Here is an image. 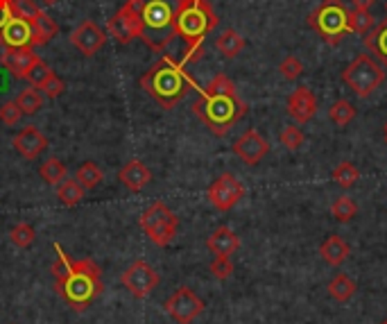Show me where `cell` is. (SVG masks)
Wrapping results in <instances>:
<instances>
[{
	"label": "cell",
	"mask_w": 387,
	"mask_h": 324,
	"mask_svg": "<svg viewBox=\"0 0 387 324\" xmlns=\"http://www.w3.org/2000/svg\"><path fill=\"white\" fill-rule=\"evenodd\" d=\"M319 254H322V259L328 265L337 268V265H342L346 259H349L351 247H349V243H346L342 236H328L326 241L322 243V247H319Z\"/></svg>",
	"instance_id": "cell-22"
},
{
	"label": "cell",
	"mask_w": 387,
	"mask_h": 324,
	"mask_svg": "<svg viewBox=\"0 0 387 324\" xmlns=\"http://www.w3.org/2000/svg\"><path fill=\"white\" fill-rule=\"evenodd\" d=\"M139 84L163 109H172L177 102H181L183 95L195 87L192 78L183 71V64L175 62L172 57H163L152 69L145 71Z\"/></svg>",
	"instance_id": "cell-4"
},
{
	"label": "cell",
	"mask_w": 387,
	"mask_h": 324,
	"mask_svg": "<svg viewBox=\"0 0 387 324\" xmlns=\"http://www.w3.org/2000/svg\"><path fill=\"white\" fill-rule=\"evenodd\" d=\"M279 73L283 75V80H288V82H293V80H297L299 75L304 73V64L297 59L295 55H288L286 59L281 62V66H279Z\"/></svg>",
	"instance_id": "cell-37"
},
{
	"label": "cell",
	"mask_w": 387,
	"mask_h": 324,
	"mask_svg": "<svg viewBox=\"0 0 387 324\" xmlns=\"http://www.w3.org/2000/svg\"><path fill=\"white\" fill-rule=\"evenodd\" d=\"M220 18L209 0H181L175 18V34L186 43L181 64H195L204 57V39L216 30Z\"/></svg>",
	"instance_id": "cell-3"
},
{
	"label": "cell",
	"mask_w": 387,
	"mask_h": 324,
	"mask_svg": "<svg viewBox=\"0 0 387 324\" xmlns=\"http://www.w3.org/2000/svg\"><path fill=\"white\" fill-rule=\"evenodd\" d=\"M16 104H18V109H21L23 116H34L36 111L43 109V95L36 89H25L16 98Z\"/></svg>",
	"instance_id": "cell-29"
},
{
	"label": "cell",
	"mask_w": 387,
	"mask_h": 324,
	"mask_svg": "<svg viewBox=\"0 0 387 324\" xmlns=\"http://www.w3.org/2000/svg\"><path fill=\"white\" fill-rule=\"evenodd\" d=\"M141 230L148 234L150 241L157 247H168L175 241L177 230H179V218L168 209V204L154 202L148 211H143L141 216Z\"/></svg>",
	"instance_id": "cell-8"
},
{
	"label": "cell",
	"mask_w": 387,
	"mask_h": 324,
	"mask_svg": "<svg viewBox=\"0 0 387 324\" xmlns=\"http://www.w3.org/2000/svg\"><path fill=\"white\" fill-rule=\"evenodd\" d=\"M12 143H14V150H16L23 159H27V161H34L38 155H43V152L48 150V139H45L34 125L23 127V129L14 136Z\"/></svg>",
	"instance_id": "cell-17"
},
{
	"label": "cell",
	"mask_w": 387,
	"mask_h": 324,
	"mask_svg": "<svg viewBox=\"0 0 387 324\" xmlns=\"http://www.w3.org/2000/svg\"><path fill=\"white\" fill-rule=\"evenodd\" d=\"M84 193L86 190L82 188V184L77 182H73V179H69V182H64L57 186V199H59V202L64 204V206H77L84 199Z\"/></svg>",
	"instance_id": "cell-27"
},
{
	"label": "cell",
	"mask_w": 387,
	"mask_h": 324,
	"mask_svg": "<svg viewBox=\"0 0 387 324\" xmlns=\"http://www.w3.org/2000/svg\"><path fill=\"white\" fill-rule=\"evenodd\" d=\"M21 118H23V113H21V109H18L16 100H9L0 107V120H3L5 125H18V120Z\"/></svg>",
	"instance_id": "cell-39"
},
{
	"label": "cell",
	"mask_w": 387,
	"mask_h": 324,
	"mask_svg": "<svg viewBox=\"0 0 387 324\" xmlns=\"http://www.w3.org/2000/svg\"><path fill=\"white\" fill-rule=\"evenodd\" d=\"M12 16H14L12 0H0V32H3V27L7 25V21Z\"/></svg>",
	"instance_id": "cell-42"
},
{
	"label": "cell",
	"mask_w": 387,
	"mask_h": 324,
	"mask_svg": "<svg viewBox=\"0 0 387 324\" xmlns=\"http://www.w3.org/2000/svg\"><path fill=\"white\" fill-rule=\"evenodd\" d=\"M55 3H59V0H41V5H45V7H50Z\"/></svg>",
	"instance_id": "cell-44"
},
{
	"label": "cell",
	"mask_w": 387,
	"mask_h": 324,
	"mask_svg": "<svg viewBox=\"0 0 387 324\" xmlns=\"http://www.w3.org/2000/svg\"><path fill=\"white\" fill-rule=\"evenodd\" d=\"M385 9H387V5H385Z\"/></svg>",
	"instance_id": "cell-47"
},
{
	"label": "cell",
	"mask_w": 387,
	"mask_h": 324,
	"mask_svg": "<svg viewBox=\"0 0 387 324\" xmlns=\"http://www.w3.org/2000/svg\"><path fill=\"white\" fill-rule=\"evenodd\" d=\"M0 41L7 48H32V25L27 18L12 16L0 32Z\"/></svg>",
	"instance_id": "cell-18"
},
{
	"label": "cell",
	"mask_w": 387,
	"mask_h": 324,
	"mask_svg": "<svg viewBox=\"0 0 387 324\" xmlns=\"http://www.w3.org/2000/svg\"><path fill=\"white\" fill-rule=\"evenodd\" d=\"M12 9H14L16 16L27 18V21H30V18L38 12L34 0H12Z\"/></svg>",
	"instance_id": "cell-40"
},
{
	"label": "cell",
	"mask_w": 387,
	"mask_h": 324,
	"mask_svg": "<svg viewBox=\"0 0 387 324\" xmlns=\"http://www.w3.org/2000/svg\"><path fill=\"white\" fill-rule=\"evenodd\" d=\"M118 179H120V184L127 190H132V193H139V190H143L145 186L152 182V173H150V168L143 164V161L132 159V161H127V164L120 168Z\"/></svg>",
	"instance_id": "cell-19"
},
{
	"label": "cell",
	"mask_w": 387,
	"mask_h": 324,
	"mask_svg": "<svg viewBox=\"0 0 387 324\" xmlns=\"http://www.w3.org/2000/svg\"><path fill=\"white\" fill-rule=\"evenodd\" d=\"M75 179L82 184L84 190H93V188H98L100 182H102V170H100L98 164H93V161H84V164L77 168Z\"/></svg>",
	"instance_id": "cell-28"
},
{
	"label": "cell",
	"mask_w": 387,
	"mask_h": 324,
	"mask_svg": "<svg viewBox=\"0 0 387 324\" xmlns=\"http://www.w3.org/2000/svg\"><path fill=\"white\" fill-rule=\"evenodd\" d=\"M181 0H143L139 39L154 52H163L175 39V18Z\"/></svg>",
	"instance_id": "cell-5"
},
{
	"label": "cell",
	"mask_w": 387,
	"mask_h": 324,
	"mask_svg": "<svg viewBox=\"0 0 387 324\" xmlns=\"http://www.w3.org/2000/svg\"><path fill=\"white\" fill-rule=\"evenodd\" d=\"M30 25H32V48L45 45L52 36L59 34V25L55 23V18H50L41 9L30 18Z\"/></svg>",
	"instance_id": "cell-21"
},
{
	"label": "cell",
	"mask_w": 387,
	"mask_h": 324,
	"mask_svg": "<svg viewBox=\"0 0 387 324\" xmlns=\"http://www.w3.org/2000/svg\"><path fill=\"white\" fill-rule=\"evenodd\" d=\"M206 195H209V202L216 206L218 211H231V209L245 197V186L236 175L222 173L216 182L209 186Z\"/></svg>",
	"instance_id": "cell-11"
},
{
	"label": "cell",
	"mask_w": 387,
	"mask_h": 324,
	"mask_svg": "<svg viewBox=\"0 0 387 324\" xmlns=\"http://www.w3.org/2000/svg\"><path fill=\"white\" fill-rule=\"evenodd\" d=\"M356 213H358V206H356V202L349 195L337 197L335 202L331 204V216L335 218V220H340V223H349Z\"/></svg>",
	"instance_id": "cell-32"
},
{
	"label": "cell",
	"mask_w": 387,
	"mask_h": 324,
	"mask_svg": "<svg viewBox=\"0 0 387 324\" xmlns=\"http://www.w3.org/2000/svg\"><path fill=\"white\" fill-rule=\"evenodd\" d=\"M57 261L52 263V279L59 295L66 300L69 307L75 311H84L89 304H93L104 290L102 272L91 259L71 261V256L62 250V245L55 243Z\"/></svg>",
	"instance_id": "cell-1"
},
{
	"label": "cell",
	"mask_w": 387,
	"mask_h": 324,
	"mask_svg": "<svg viewBox=\"0 0 387 324\" xmlns=\"http://www.w3.org/2000/svg\"><path fill=\"white\" fill-rule=\"evenodd\" d=\"M308 23L328 45H337L344 39V34L349 32V27H346L349 12L342 5V0H324L311 14Z\"/></svg>",
	"instance_id": "cell-6"
},
{
	"label": "cell",
	"mask_w": 387,
	"mask_h": 324,
	"mask_svg": "<svg viewBox=\"0 0 387 324\" xmlns=\"http://www.w3.org/2000/svg\"><path fill=\"white\" fill-rule=\"evenodd\" d=\"M41 59L36 52H34V48H5V52H3V69L12 75V78L16 80H25L27 78V73H30L32 66Z\"/></svg>",
	"instance_id": "cell-14"
},
{
	"label": "cell",
	"mask_w": 387,
	"mask_h": 324,
	"mask_svg": "<svg viewBox=\"0 0 387 324\" xmlns=\"http://www.w3.org/2000/svg\"><path fill=\"white\" fill-rule=\"evenodd\" d=\"M286 109H288L290 116H293L299 122V125H304V122H308L317 113V98H315V93L308 89V87L295 89L293 93L288 95Z\"/></svg>",
	"instance_id": "cell-16"
},
{
	"label": "cell",
	"mask_w": 387,
	"mask_h": 324,
	"mask_svg": "<svg viewBox=\"0 0 387 324\" xmlns=\"http://www.w3.org/2000/svg\"><path fill=\"white\" fill-rule=\"evenodd\" d=\"M104 41H106L104 32L98 27V23H93V21H82L71 34V43L84 57H93L104 45Z\"/></svg>",
	"instance_id": "cell-15"
},
{
	"label": "cell",
	"mask_w": 387,
	"mask_h": 324,
	"mask_svg": "<svg viewBox=\"0 0 387 324\" xmlns=\"http://www.w3.org/2000/svg\"><path fill=\"white\" fill-rule=\"evenodd\" d=\"M381 324H387V320H383V322H381Z\"/></svg>",
	"instance_id": "cell-46"
},
{
	"label": "cell",
	"mask_w": 387,
	"mask_h": 324,
	"mask_svg": "<svg viewBox=\"0 0 387 324\" xmlns=\"http://www.w3.org/2000/svg\"><path fill=\"white\" fill-rule=\"evenodd\" d=\"M269 152V143L258 134L256 129H247L240 134L234 143V155L243 159L247 166H256L263 161V157Z\"/></svg>",
	"instance_id": "cell-13"
},
{
	"label": "cell",
	"mask_w": 387,
	"mask_h": 324,
	"mask_svg": "<svg viewBox=\"0 0 387 324\" xmlns=\"http://www.w3.org/2000/svg\"><path fill=\"white\" fill-rule=\"evenodd\" d=\"M349 32H356V34H367L374 27V16L370 12H360V9H353L349 12Z\"/></svg>",
	"instance_id": "cell-34"
},
{
	"label": "cell",
	"mask_w": 387,
	"mask_h": 324,
	"mask_svg": "<svg viewBox=\"0 0 387 324\" xmlns=\"http://www.w3.org/2000/svg\"><path fill=\"white\" fill-rule=\"evenodd\" d=\"M192 113L204 122L211 134L225 136L247 113V104L240 100L236 84L225 73H218L192 102Z\"/></svg>",
	"instance_id": "cell-2"
},
{
	"label": "cell",
	"mask_w": 387,
	"mask_h": 324,
	"mask_svg": "<svg viewBox=\"0 0 387 324\" xmlns=\"http://www.w3.org/2000/svg\"><path fill=\"white\" fill-rule=\"evenodd\" d=\"M64 89H66L64 80H62V78H57V75L52 73L50 78H48V82H45L38 91H43V93L48 95V98H59V95L64 93Z\"/></svg>",
	"instance_id": "cell-41"
},
{
	"label": "cell",
	"mask_w": 387,
	"mask_h": 324,
	"mask_svg": "<svg viewBox=\"0 0 387 324\" xmlns=\"http://www.w3.org/2000/svg\"><path fill=\"white\" fill-rule=\"evenodd\" d=\"M328 118H331L337 127H344L349 125V122L356 118V109L351 102L346 100H337L335 104H331V109H328Z\"/></svg>",
	"instance_id": "cell-31"
},
{
	"label": "cell",
	"mask_w": 387,
	"mask_h": 324,
	"mask_svg": "<svg viewBox=\"0 0 387 324\" xmlns=\"http://www.w3.org/2000/svg\"><path fill=\"white\" fill-rule=\"evenodd\" d=\"M206 247L211 250V254H216V256H231L240 247V238L236 236L234 230H229V227H218V230L206 238Z\"/></svg>",
	"instance_id": "cell-20"
},
{
	"label": "cell",
	"mask_w": 387,
	"mask_h": 324,
	"mask_svg": "<svg viewBox=\"0 0 387 324\" xmlns=\"http://www.w3.org/2000/svg\"><path fill=\"white\" fill-rule=\"evenodd\" d=\"M120 283L134 295V297L143 300V297H148V295L159 286V274L148 261L139 259L120 274Z\"/></svg>",
	"instance_id": "cell-12"
},
{
	"label": "cell",
	"mask_w": 387,
	"mask_h": 324,
	"mask_svg": "<svg viewBox=\"0 0 387 324\" xmlns=\"http://www.w3.org/2000/svg\"><path fill=\"white\" fill-rule=\"evenodd\" d=\"M385 143H387V122H385Z\"/></svg>",
	"instance_id": "cell-45"
},
{
	"label": "cell",
	"mask_w": 387,
	"mask_h": 324,
	"mask_svg": "<svg viewBox=\"0 0 387 324\" xmlns=\"http://www.w3.org/2000/svg\"><path fill=\"white\" fill-rule=\"evenodd\" d=\"M358 290V286L351 277H346V274H335V277L331 279V283H328V295L335 300V302H349L353 295Z\"/></svg>",
	"instance_id": "cell-25"
},
{
	"label": "cell",
	"mask_w": 387,
	"mask_h": 324,
	"mask_svg": "<svg viewBox=\"0 0 387 324\" xmlns=\"http://www.w3.org/2000/svg\"><path fill=\"white\" fill-rule=\"evenodd\" d=\"M365 48L370 50L372 55H376L381 59V64L387 69V18L374 30L367 32L365 36Z\"/></svg>",
	"instance_id": "cell-23"
},
{
	"label": "cell",
	"mask_w": 387,
	"mask_h": 324,
	"mask_svg": "<svg viewBox=\"0 0 387 324\" xmlns=\"http://www.w3.org/2000/svg\"><path fill=\"white\" fill-rule=\"evenodd\" d=\"M216 48L220 50L222 57H227V59H234V57H238L240 52H243L245 39L236 30H225V32L218 36Z\"/></svg>",
	"instance_id": "cell-24"
},
{
	"label": "cell",
	"mask_w": 387,
	"mask_h": 324,
	"mask_svg": "<svg viewBox=\"0 0 387 324\" xmlns=\"http://www.w3.org/2000/svg\"><path fill=\"white\" fill-rule=\"evenodd\" d=\"M163 309H166V313L177 324H190L204 313V302H202L188 286H181V288H177L166 300Z\"/></svg>",
	"instance_id": "cell-10"
},
{
	"label": "cell",
	"mask_w": 387,
	"mask_h": 324,
	"mask_svg": "<svg viewBox=\"0 0 387 324\" xmlns=\"http://www.w3.org/2000/svg\"><path fill=\"white\" fill-rule=\"evenodd\" d=\"M331 177L340 188H351L353 184H358V179H360V170H358L353 164H349V161H344V164H340L333 170Z\"/></svg>",
	"instance_id": "cell-30"
},
{
	"label": "cell",
	"mask_w": 387,
	"mask_h": 324,
	"mask_svg": "<svg viewBox=\"0 0 387 324\" xmlns=\"http://www.w3.org/2000/svg\"><path fill=\"white\" fill-rule=\"evenodd\" d=\"M211 272H213V277L220 279V281H225L229 279L231 274H234V263H231L229 256H216L211 263Z\"/></svg>",
	"instance_id": "cell-38"
},
{
	"label": "cell",
	"mask_w": 387,
	"mask_h": 324,
	"mask_svg": "<svg viewBox=\"0 0 387 324\" xmlns=\"http://www.w3.org/2000/svg\"><path fill=\"white\" fill-rule=\"evenodd\" d=\"M376 0H353V9H360V12H370V7Z\"/></svg>",
	"instance_id": "cell-43"
},
{
	"label": "cell",
	"mask_w": 387,
	"mask_h": 324,
	"mask_svg": "<svg viewBox=\"0 0 387 324\" xmlns=\"http://www.w3.org/2000/svg\"><path fill=\"white\" fill-rule=\"evenodd\" d=\"M34 238H36L34 227L27 225V223H18L16 227H12V232H9V241H12L16 247H21V250L30 247L34 243Z\"/></svg>",
	"instance_id": "cell-33"
},
{
	"label": "cell",
	"mask_w": 387,
	"mask_h": 324,
	"mask_svg": "<svg viewBox=\"0 0 387 324\" xmlns=\"http://www.w3.org/2000/svg\"><path fill=\"white\" fill-rule=\"evenodd\" d=\"M279 139H281V143H283V146L288 148V150H299V148H302L304 146V132L302 129H299L297 125H288V127H283V132H281V136H279Z\"/></svg>",
	"instance_id": "cell-36"
},
{
	"label": "cell",
	"mask_w": 387,
	"mask_h": 324,
	"mask_svg": "<svg viewBox=\"0 0 387 324\" xmlns=\"http://www.w3.org/2000/svg\"><path fill=\"white\" fill-rule=\"evenodd\" d=\"M66 173H69L66 164L57 157H50L45 164H41V168H38V175H41V179L48 186H59L66 179Z\"/></svg>",
	"instance_id": "cell-26"
},
{
	"label": "cell",
	"mask_w": 387,
	"mask_h": 324,
	"mask_svg": "<svg viewBox=\"0 0 387 324\" xmlns=\"http://www.w3.org/2000/svg\"><path fill=\"white\" fill-rule=\"evenodd\" d=\"M141 5H143V0H127L118 12L109 18V34L118 43L127 45L141 36V18H139Z\"/></svg>",
	"instance_id": "cell-9"
},
{
	"label": "cell",
	"mask_w": 387,
	"mask_h": 324,
	"mask_svg": "<svg viewBox=\"0 0 387 324\" xmlns=\"http://www.w3.org/2000/svg\"><path fill=\"white\" fill-rule=\"evenodd\" d=\"M52 75V69L48 66L43 59H38L32 69H30V73H27V78H25V82H30V87L32 89H41L43 84L48 82V78Z\"/></svg>",
	"instance_id": "cell-35"
},
{
	"label": "cell",
	"mask_w": 387,
	"mask_h": 324,
	"mask_svg": "<svg viewBox=\"0 0 387 324\" xmlns=\"http://www.w3.org/2000/svg\"><path fill=\"white\" fill-rule=\"evenodd\" d=\"M342 80L358 98H367L383 84L385 69L381 64H376L370 55H360L344 69Z\"/></svg>",
	"instance_id": "cell-7"
}]
</instances>
